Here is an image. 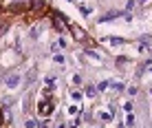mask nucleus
<instances>
[{"instance_id":"f257e3e1","label":"nucleus","mask_w":152,"mask_h":128,"mask_svg":"<svg viewBox=\"0 0 152 128\" xmlns=\"http://www.w3.org/2000/svg\"><path fill=\"white\" fill-rule=\"evenodd\" d=\"M38 113H40V117H49L51 113H53V102H51V99L40 102L38 104Z\"/></svg>"},{"instance_id":"f03ea898","label":"nucleus","mask_w":152,"mask_h":128,"mask_svg":"<svg viewBox=\"0 0 152 128\" xmlns=\"http://www.w3.org/2000/svg\"><path fill=\"white\" fill-rule=\"evenodd\" d=\"M4 84H7V88H15V86L20 84V75H18V73H11V75H7Z\"/></svg>"},{"instance_id":"7ed1b4c3","label":"nucleus","mask_w":152,"mask_h":128,"mask_svg":"<svg viewBox=\"0 0 152 128\" xmlns=\"http://www.w3.org/2000/svg\"><path fill=\"white\" fill-rule=\"evenodd\" d=\"M53 62H57V64H64V62H66V57L62 55V53H55V55H53Z\"/></svg>"},{"instance_id":"20e7f679","label":"nucleus","mask_w":152,"mask_h":128,"mask_svg":"<svg viewBox=\"0 0 152 128\" xmlns=\"http://www.w3.org/2000/svg\"><path fill=\"white\" fill-rule=\"evenodd\" d=\"M108 86H110L108 82H99V86H97V93H104V90H106Z\"/></svg>"},{"instance_id":"39448f33","label":"nucleus","mask_w":152,"mask_h":128,"mask_svg":"<svg viewBox=\"0 0 152 128\" xmlns=\"http://www.w3.org/2000/svg\"><path fill=\"white\" fill-rule=\"evenodd\" d=\"M71 97L75 99V102H80V99H82V90H73V93H71Z\"/></svg>"},{"instance_id":"423d86ee","label":"nucleus","mask_w":152,"mask_h":128,"mask_svg":"<svg viewBox=\"0 0 152 128\" xmlns=\"http://www.w3.org/2000/svg\"><path fill=\"white\" fill-rule=\"evenodd\" d=\"M24 126H27V128H35V119H27V121H24Z\"/></svg>"},{"instance_id":"0eeeda50","label":"nucleus","mask_w":152,"mask_h":128,"mask_svg":"<svg viewBox=\"0 0 152 128\" xmlns=\"http://www.w3.org/2000/svg\"><path fill=\"white\" fill-rule=\"evenodd\" d=\"M86 95H88V97H95V88L88 86V88H86Z\"/></svg>"},{"instance_id":"6e6552de","label":"nucleus","mask_w":152,"mask_h":128,"mask_svg":"<svg viewBox=\"0 0 152 128\" xmlns=\"http://www.w3.org/2000/svg\"><path fill=\"white\" fill-rule=\"evenodd\" d=\"M124 110H126V113H132V104L126 102V104H124Z\"/></svg>"},{"instance_id":"1a4fd4ad","label":"nucleus","mask_w":152,"mask_h":128,"mask_svg":"<svg viewBox=\"0 0 152 128\" xmlns=\"http://www.w3.org/2000/svg\"><path fill=\"white\" fill-rule=\"evenodd\" d=\"M108 40H110L113 44H121V42H124V38H108Z\"/></svg>"},{"instance_id":"9d476101","label":"nucleus","mask_w":152,"mask_h":128,"mask_svg":"<svg viewBox=\"0 0 152 128\" xmlns=\"http://www.w3.org/2000/svg\"><path fill=\"white\" fill-rule=\"evenodd\" d=\"M110 86H113L115 90H121V88H124V84H119V82H115V84H110Z\"/></svg>"},{"instance_id":"9b49d317","label":"nucleus","mask_w":152,"mask_h":128,"mask_svg":"<svg viewBox=\"0 0 152 128\" xmlns=\"http://www.w3.org/2000/svg\"><path fill=\"white\" fill-rule=\"evenodd\" d=\"M139 2H148V0H139Z\"/></svg>"},{"instance_id":"f8f14e48","label":"nucleus","mask_w":152,"mask_h":128,"mask_svg":"<svg viewBox=\"0 0 152 128\" xmlns=\"http://www.w3.org/2000/svg\"><path fill=\"white\" fill-rule=\"evenodd\" d=\"M40 128H46V126H40Z\"/></svg>"},{"instance_id":"ddd939ff","label":"nucleus","mask_w":152,"mask_h":128,"mask_svg":"<svg viewBox=\"0 0 152 128\" xmlns=\"http://www.w3.org/2000/svg\"><path fill=\"white\" fill-rule=\"evenodd\" d=\"M93 128H95V126H93Z\"/></svg>"},{"instance_id":"4468645a","label":"nucleus","mask_w":152,"mask_h":128,"mask_svg":"<svg viewBox=\"0 0 152 128\" xmlns=\"http://www.w3.org/2000/svg\"><path fill=\"white\" fill-rule=\"evenodd\" d=\"M0 121H2V119H0Z\"/></svg>"}]
</instances>
